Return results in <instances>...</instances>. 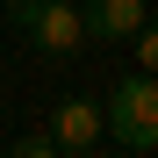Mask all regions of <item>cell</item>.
<instances>
[{
    "label": "cell",
    "mask_w": 158,
    "mask_h": 158,
    "mask_svg": "<svg viewBox=\"0 0 158 158\" xmlns=\"http://www.w3.org/2000/svg\"><path fill=\"white\" fill-rule=\"evenodd\" d=\"M108 108V144L129 158H151L158 151V72H129L115 79V94L101 101Z\"/></svg>",
    "instance_id": "cell-1"
},
{
    "label": "cell",
    "mask_w": 158,
    "mask_h": 158,
    "mask_svg": "<svg viewBox=\"0 0 158 158\" xmlns=\"http://www.w3.org/2000/svg\"><path fill=\"white\" fill-rule=\"evenodd\" d=\"M15 29L29 36L43 58H72V50L86 43V15H79V0H29V7L15 15Z\"/></svg>",
    "instance_id": "cell-2"
},
{
    "label": "cell",
    "mask_w": 158,
    "mask_h": 158,
    "mask_svg": "<svg viewBox=\"0 0 158 158\" xmlns=\"http://www.w3.org/2000/svg\"><path fill=\"white\" fill-rule=\"evenodd\" d=\"M50 137H58V158H86V151L108 144V108L94 94H65L50 108Z\"/></svg>",
    "instance_id": "cell-3"
},
{
    "label": "cell",
    "mask_w": 158,
    "mask_h": 158,
    "mask_svg": "<svg viewBox=\"0 0 158 158\" xmlns=\"http://www.w3.org/2000/svg\"><path fill=\"white\" fill-rule=\"evenodd\" d=\"M79 15H86V43H129L151 22L144 0H79Z\"/></svg>",
    "instance_id": "cell-4"
},
{
    "label": "cell",
    "mask_w": 158,
    "mask_h": 158,
    "mask_svg": "<svg viewBox=\"0 0 158 158\" xmlns=\"http://www.w3.org/2000/svg\"><path fill=\"white\" fill-rule=\"evenodd\" d=\"M129 43H137V72H158V22H144Z\"/></svg>",
    "instance_id": "cell-5"
},
{
    "label": "cell",
    "mask_w": 158,
    "mask_h": 158,
    "mask_svg": "<svg viewBox=\"0 0 158 158\" xmlns=\"http://www.w3.org/2000/svg\"><path fill=\"white\" fill-rule=\"evenodd\" d=\"M15 151L22 158H58V137L50 129H29V137H15Z\"/></svg>",
    "instance_id": "cell-6"
},
{
    "label": "cell",
    "mask_w": 158,
    "mask_h": 158,
    "mask_svg": "<svg viewBox=\"0 0 158 158\" xmlns=\"http://www.w3.org/2000/svg\"><path fill=\"white\" fill-rule=\"evenodd\" d=\"M22 7H29V0H0V15H7V22H15V15H22Z\"/></svg>",
    "instance_id": "cell-7"
}]
</instances>
